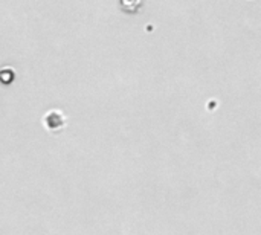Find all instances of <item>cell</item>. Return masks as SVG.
Wrapping results in <instances>:
<instances>
[{
  "mask_svg": "<svg viewBox=\"0 0 261 235\" xmlns=\"http://www.w3.org/2000/svg\"><path fill=\"white\" fill-rule=\"evenodd\" d=\"M43 124L49 132H60L61 128L66 127V116L60 109H50L44 116H43Z\"/></svg>",
  "mask_w": 261,
  "mask_h": 235,
  "instance_id": "obj_1",
  "label": "cell"
}]
</instances>
